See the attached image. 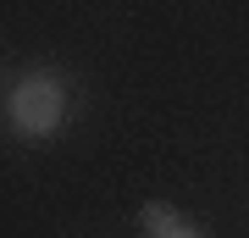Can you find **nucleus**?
<instances>
[{
    "label": "nucleus",
    "instance_id": "2",
    "mask_svg": "<svg viewBox=\"0 0 249 238\" xmlns=\"http://www.w3.org/2000/svg\"><path fill=\"white\" fill-rule=\"evenodd\" d=\"M139 221H144V233H150V238H166L172 227H178V211H172V205L166 200H150V205H144V211H139Z\"/></svg>",
    "mask_w": 249,
    "mask_h": 238
},
{
    "label": "nucleus",
    "instance_id": "3",
    "mask_svg": "<svg viewBox=\"0 0 249 238\" xmlns=\"http://www.w3.org/2000/svg\"><path fill=\"white\" fill-rule=\"evenodd\" d=\"M166 238H205V233H199V227H188V221H178V227H172Z\"/></svg>",
    "mask_w": 249,
    "mask_h": 238
},
{
    "label": "nucleus",
    "instance_id": "1",
    "mask_svg": "<svg viewBox=\"0 0 249 238\" xmlns=\"http://www.w3.org/2000/svg\"><path fill=\"white\" fill-rule=\"evenodd\" d=\"M67 116V89L55 72H34V78H22L11 89V128L28 133V139H45V133L61 128Z\"/></svg>",
    "mask_w": 249,
    "mask_h": 238
}]
</instances>
